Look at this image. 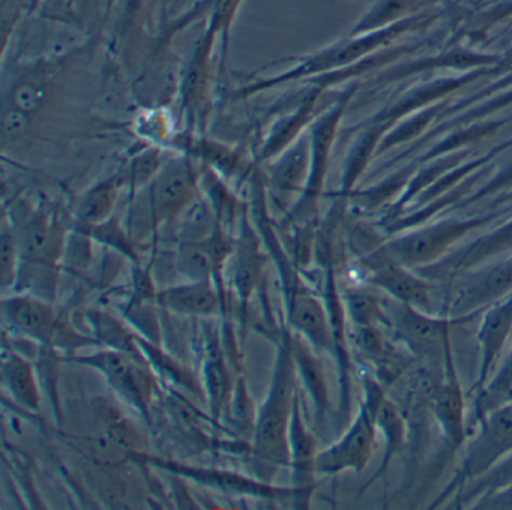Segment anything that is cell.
<instances>
[{
	"label": "cell",
	"instance_id": "cell-1",
	"mask_svg": "<svg viewBox=\"0 0 512 510\" xmlns=\"http://www.w3.org/2000/svg\"><path fill=\"white\" fill-rule=\"evenodd\" d=\"M100 44L101 36H91L56 53L26 59L11 57V63L2 62L4 153L34 141L59 107H65L68 89L89 74Z\"/></svg>",
	"mask_w": 512,
	"mask_h": 510
},
{
	"label": "cell",
	"instance_id": "cell-2",
	"mask_svg": "<svg viewBox=\"0 0 512 510\" xmlns=\"http://www.w3.org/2000/svg\"><path fill=\"white\" fill-rule=\"evenodd\" d=\"M16 231L20 249L17 281L11 293L31 294L55 302L61 281L62 258L74 222L47 198H19L4 206Z\"/></svg>",
	"mask_w": 512,
	"mask_h": 510
},
{
	"label": "cell",
	"instance_id": "cell-3",
	"mask_svg": "<svg viewBox=\"0 0 512 510\" xmlns=\"http://www.w3.org/2000/svg\"><path fill=\"white\" fill-rule=\"evenodd\" d=\"M202 165L170 153L151 183L130 198L125 225L136 245L155 242L163 228L182 218L200 195Z\"/></svg>",
	"mask_w": 512,
	"mask_h": 510
},
{
	"label": "cell",
	"instance_id": "cell-4",
	"mask_svg": "<svg viewBox=\"0 0 512 510\" xmlns=\"http://www.w3.org/2000/svg\"><path fill=\"white\" fill-rule=\"evenodd\" d=\"M296 395L298 374L290 353L287 332H284L277 345L268 393L257 408L256 423L250 438L254 473L263 482L271 483L280 468L289 467V428Z\"/></svg>",
	"mask_w": 512,
	"mask_h": 510
},
{
	"label": "cell",
	"instance_id": "cell-5",
	"mask_svg": "<svg viewBox=\"0 0 512 510\" xmlns=\"http://www.w3.org/2000/svg\"><path fill=\"white\" fill-rule=\"evenodd\" d=\"M419 21L421 20L418 17H413L410 20L392 24V26L385 27V29L374 30V32L364 33V35H350V38L335 42V44L322 48L316 53L296 57V59H287V62H292L289 68L277 72V74L269 75V77H257L254 80L251 78L248 83L230 90L226 99L229 102L247 101L253 96L280 89V87L295 83V81L313 80V78L322 77V75L332 74L335 69L343 68V66L355 62L377 45L383 44V42L400 35L404 30L416 26Z\"/></svg>",
	"mask_w": 512,
	"mask_h": 510
},
{
	"label": "cell",
	"instance_id": "cell-6",
	"mask_svg": "<svg viewBox=\"0 0 512 510\" xmlns=\"http://www.w3.org/2000/svg\"><path fill=\"white\" fill-rule=\"evenodd\" d=\"M53 303L31 294H5L2 299L5 330L50 350L73 353L83 347H100L94 336L82 335L73 324L67 323Z\"/></svg>",
	"mask_w": 512,
	"mask_h": 510
},
{
	"label": "cell",
	"instance_id": "cell-7",
	"mask_svg": "<svg viewBox=\"0 0 512 510\" xmlns=\"http://www.w3.org/2000/svg\"><path fill=\"white\" fill-rule=\"evenodd\" d=\"M383 306L389 333L415 360L443 371L455 363L451 336L457 320L422 311L388 294L383 296Z\"/></svg>",
	"mask_w": 512,
	"mask_h": 510
},
{
	"label": "cell",
	"instance_id": "cell-8",
	"mask_svg": "<svg viewBox=\"0 0 512 510\" xmlns=\"http://www.w3.org/2000/svg\"><path fill=\"white\" fill-rule=\"evenodd\" d=\"M220 36L205 24L202 35L197 38L190 56L179 69L176 83L181 129L206 134L214 110V50Z\"/></svg>",
	"mask_w": 512,
	"mask_h": 510
},
{
	"label": "cell",
	"instance_id": "cell-9",
	"mask_svg": "<svg viewBox=\"0 0 512 510\" xmlns=\"http://www.w3.org/2000/svg\"><path fill=\"white\" fill-rule=\"evenodd\" d=\"M70 360L100 372L110 389L125 404L151 422V408L157 395L158 380L148 360L104 347L91 354H73Z\"/></svg>",
	"mask_w": 512,
	"mask_h": 510
},
{
	"label": "cell",
	"instance_id": "cell-10",
	"mask_svg": "<svg viewBox=\"0 0 512 510\" xmlns=\"http://www.w3.org/2000/svg\"><path fill=\"white\" fill-rule=\"evenodd\" d=\"M512 452V398L485 413L476 422V432L464 447L463 459L449 485V494H457L466 483L487 473L497 461Z\"/></svg>",
	"mask_w": 512,
	"mask_h": 510
},
{
	"label": "cell",
	"instance_id": "cell-11",
	"mask_svg": "<svg viewBox=\"0 0 512 510\" xmlns=\"http://www.w3.org/2000/svg\"><path fill=\"white\" fill-rule=\"evenodd\" d=\"M458 276L460 278L449 285L437 315L452 320H470L512 293V257L488 269L472 270Z\"/></svg>",
	"mask_w": 512,
	"mask_h": 510
},
{
	"label": "cell",
	"instance_id": "cell-12",
	"mask_svg": "<svg viewBox=\"0 0 512 510\" xmlns=\"http://www.w3.org/2000/svg\"><path fill=\"white\" fill-rule=\"evenodd\" d=\"M136 461L166 471L170 476L193 480L203 488L217 489L224 494L242 495V497L260 498V500L289 501L293 504V489L278 488L269 482L247 477L235 471L220 470V468L196 467L185 462L172 461V459L157 458L137 452L131 455Z\"/></svg>",
	"mask_w": 512,
	"mask_h": 510
},
{
	"label": "cell",
	"instance_id": "cell-13",
	"mask_svg": "<svg viewBox=\"0 0 512 510\" xmlns=\"http://www.w3.org/2000/svg\"><path fill=\"white\" fill-rule=\"evenodd\" d=\"M490 221L488 218L448 219L430 227L419 228L406 236L385 243L383 248L400 261L403 266L427 267L436 263L452 245L463 239L470 231L482 227Z\"/></svg>",
	"mask_w": 512,
	"mask_h": 510
},
{
	"label": "cell",
	"instance_id": "cell-14",
	"mask_svg": "<svg viewBox=\"0 0 512 510\" xmlns=\"http://www.w3.org/2000/svg\"><path fill=\"white\" fill-rule=\"evenodd\" d=\"M367 281L392 299L437 315L434 290L427 281L409 272V267L395 260L385 248L371 252L362 260Z\"/></svg>",
	"mask_w": 512,
	"mask_h": 510
},
{
	"label": "cell",
	"instance_id": "cell-15",
	"mask_svg": "<svg viewBox=\"0 0 512 510\" xmlns=\"http://www.w3.org/2000/svg\"><path fill=\"white\" fill-rule=\"evenodd\" d=\"M311 168L310 132L260 167L266 192L281 210L289 212L307 188Z\"/></svg>",
	"mask_w": 512,
	"mask_h": 510
},
{
	"label": "cell",
	"instance_id": "cell-16",
	"mask_svg": "<svg viewBox=\"0 0 512 510\" xmlns=\"http://www.w3.org/2000/svg\"><path fill=\"white\" fill-rule=\"evenodd\" d=\"M377 428L364 404L359 405L355 420L347 431L325 450H320L314 462L317 476H335L344 471L364 470L373 456Z\"/></svg>",
	"mask_w": 512,
	"mask_h": 510
},
{
	"label": "cell",
	"instance_id": "cell-17",
	"mask_svg": "<svg viewBox=\"0 0 512 510\" xmlns=\"http://www.w3.org/2000/svg\"><path fill=\"white\" fill-rule=\"evenodd\" d=\"M284 306L293 333L304 338L314 350L335 356L334 330L325 300L301 281L284 293Z\"/></svg>",
	"mask_w": 512,
	"mask_h": 510
},
{
	"label": "cell",
	"instance_id": "cell-18",
	"mask_svg": "<svg viewBox=\"0 0 512 510\" xmlns=\"http://www.w3.org/2000/svg\"><path fill=\"white\" fill-rule=\"evenodd\" d=\"M262 237L248 218V210L241 219L239 234L235 237V248L230 255L227 269L230 270L232 290L242 306L250 302L251 294L263 284L266 273V254L260 249Z\"/></svg>",
	"mask_w": 512,
	"mask_h": 510
},
{
	"label": "cell",
	"instance_id": "cell-19",
	"mask_svg": "<svg viewBox=\"0 0 512 510\" xmlns=\"http://www.w3.org/2000/svg\"><path fill=\"white\" fill-rule=\"evenodd\" d=\"M290 462L289 470L292 473L293 507L308 509L314 486H316L317 443L310 429L305 425L302 417L301 401L296 395L293 402L292 419L289 428Z\"/></svg>",
	"mask_w": 512,
	"mask_h": 510
},
{
	"label": "cell",
	"instance_id": "cell-20",
	"mask_svg": "<svg viewBox=\"0 0 512 510\" xmlns=\"http://www.w3.org/2000/svg\"><path fill=\"white\" fill-rule=\"evenodd\" d=\"M322 93V87L311 86L302 98L296 102L295 107L287 113L278 114L263 134L259 146L253 152L254 164L257 168L271 161L272 158L283 152L284 149L295 143L314 120L317 99Z\"/></svg>",
	"mask_w": 512,
	"mask_h": 510
},
{
	"label": "cell",
	"instance_id": "cell-21",
	"mask_svg": "<svg viewBox=\"0 0 512 510\" xmlns=\"http://www.w3.org/2000/svg\"><path fill=\"white\" fill-rule=\"evenodd\" d=\"M112 3L113 0H29L28 15L91 38L101 36Z\"/></svg>",
	"mask_w": 512,
	"mask_h": 510
},
{
	"label": "cell",
	"instance_id": "cell-22",
	"mask_svg": "<svg viewBox=\"0 0 512 510\" xmlns=\"http://www.w3.org/2000/svg\"><path fill=\"white\" fill-rule=\"evenodd\" d=\"M512 338V293L485 309L479 324V371L476 392L487 384Z\"/></svg>",
	"mask_w": 512,
	"mask_h": 510
},
{
	"label": "cell",
	"instance_id": "cell-23",
	"mask_svg": "<svg viewBox=\"0 0 512 510\" xmlns=\"http://www.w3.org/2000/svg\"><path fill=\"white\" fill-rule=\"evenodd\" d=\"M158 308L182 317L214 318L226 312L227 300L214 282L185 281L158 290Z\"/></svg>",
	"mask_w": 512,
	"mask_h": 510
},
{
	"label": "cell",
	"instance_id": "cell-24",
	"mask_svg": "<svg viewBox=\"0 0 512 510\" xmlns=\"http://www.w3.org/2000/svg\"><path fill=\"white\" fill-rule=\"evenodd\" d=\"M364 396L365 401L362 404L368 408L377 431L385 438V455H383L382 464V471H385L392 456L401 452L406 443V437L409 435L406 419L397 402L386 396L380 381L371 375L364 377Z\"/></svg>",
	"mask_w": 512,
	"mask_h": 510
},
{
	"label": "cell",
	"instance_id": "cell-25",
	"mask_svg": "<svg viewBox=\"0 0 512 510\" xmlns=\"http://www.w3.org/2000/svg\"><path fill=\"white\" fill-rule=\"evenodd\" d=\"M428 408L446 441L455 449L463 446L467 438L464 395L455 363L446 369L443 380L428 401Z\"/></svg>",
	"mask_w": 512,
	"mask_h": 510
},
{
	"label": "cell",
	"instance_id": "cell-26",
	"mask_svg": "<svg viewBox=\"0 0 512 510\" xmlns=\"http://www.w3.org/2000/svg\"><path fill=\"white\" fill-rule=\"evenodd\" d=\"M0 377L5 392L17 407L26 413L40 414L43 396L38 383L37 369L29 357L16 350L5 338Z\"/></svg>",
	"mask_w": 512,
	"mask_h": 510
},
{
	"label": "cell",
	"instance_id": "cell-27",
	"mask_svg": "<svg viewBox=\"0 0 512 510\" xmlns=\"http://www.w3.org/2000/svg\"><path fill=\"white\" fill-rule=\"evenodd\" d=\"M124 189L125 182L121 170L89 186L77 197L73 210H71L74 225L89 227V225L101 224V222L112 218Z\"/></svg>",
	"mask_w": 512,
	"mask_h": 510
},
{
	"label": "cell",
	"instance_id": "cell-28",
	"mask_svg": "<svg viewBox=\"0 0 512 510\" xmlns=\"http://www.w3.org/2000/svg\"><path fill=\"white\" fill-rule=\"evenodd\" d=\"M287 341L299 381H302V386L313 401L317 420L322 422L329 411V389L325 368L316 356L317 350H314L304 338L296 333H287Z\"/></svg>",
	"mask_w": 512,
	"mask_h": 510
},
{
	"label": "cell",
	"instance_id": "cell-29",
	"mask_svg": "<svg viewBox=\"0 0 512 510\" xmlns=\"http://www.w3.org/2000/svg\"><path fill=\"white\" fill-rule=\"evenodd\" d=\"M128 126L139 143L161 147L167 152L181 131L178 114L163 104L142 105L134 111Z\"/></svg>",
	"mask_w": 512,
	"mask_h": 510
},
{
	"label": "cell",
	"instance_id": "cell-30",
	"mask_svg": "<svg viewBox=\"0 0 512 510\" xmlns=\"http://www.w3.org/2000/svg\"><path fill=\"white\" fill-rule=\"evenodd\" d=\"M508 252H512V221L502 225L499 230L476 240L473 245L457 252L454 257L443 261L440 264V273L452 276L463 275Z\"/></svg>",
	"mask_w": 512,
	"mask_h": 510
},
{
	"label": "cell",
	"instance_id": "cell-31",
	"mask_svg": "<svg viewBox=\"0 0 512 510\" xmlns=\"http://www.w3.org/2000/svg\"><path fill=\"white\" fill-rule=\"evenodd\" d=\"M439 2L442 0H377L370 11L365 12L364 17L356 23L350 35H364L410 20L419 15L422 9Z\"/></svg>",
	"mask_w": 512,
	"mask_h": 510
},
{
	"label": "cell",
	"instance_id": "cell-32",
	"mask_svg": "<svg viewBox=\"0 0 512 510\" xmlns=\"http://www.w3.org/2000/svg\"><path fill=\"white\" fill-rule=\"evenodd\" d=\"M86 320L91 326L92 336L97 339L100 347L124 351L146 359L139 345V335L128 329L118 318L104 311H88Z\"/></svg>",
	"mask_w": 512,
	"mask_h": 510
},
{
	"label": "cell",
	"instance_id": "cell-33",
	"mask_svg": "<svg viewBox=\"0 0 512 510\" xmlns=\"http://www.w3.org/2000/svg\"><path fill=\"white\" fill-rule=\"evenodd\" d=\"M499 362V366L494 369L487 384L475 393V399H473L475 422L497 405L512 398V338Z\"/></svg>",
	"mask_w": 512,
	"mask_h": 510
},
{
	"label": "cell",
	"instance_id": "cell-34",
	"mask_svg": "<svg viewBox=\"0 0 512 510\" xmlns=\"http://www.w3.org/2000/svg\"><path fill=\"white\" fill-rule=\"evenodd\" d=\"M139 144V149L133 150V153L128 156L127 162L121 167L125 189L130 194V198L154 180L158 171L163 167L164 161H166L164 153H167V150L161 149V147Z\"/></svg>",
	"mask_w": 512,
	"mask_h": 510
},
{
	"label": "cell",
	"instance_id": "cell-35",
	"mask_svg": "<svg viewBox=\"0 0 512 510\" xmlns=\"http://www.w3.org/2000/svg\"><path fill=\"white\" fill-rule=\"evenodd\" d=\"M509 486H512V452L497 461L487 473L466 483L455 494L454 504H457L458 507H472L481 498L488 497V495L502 491Z\"/></svg>",
	"mask_w": 512,
	"mask_h": 510
},
{
	"label": "cell",
	"instance_id": "cell-36",
	"mask_svg": "<svg viewBox=\"0 0 512 510\" xmlns=\"http://www.w3.org/2000/svg\"><path fill=\"white\" fill-rule=\"evenodd\" d=\"M73 227L88 234L98 245L106 246V248L118 252L119 255L127 258L131 264H142L139 246L131 239L127 225H122L118 216L113 215L107 221L97 225H89V227H79V225L74 224Z\"/></svg>",
	"mask_w": 512,
	"mask_h": 510
},
{
	"label": "cell",
	"instance_id": "cell-37",
	"mask_svg": "<svg viewBox=\"0 0 512 510\" xmlns=\"http://www.w3.org/2000/svg\"><path fill=\"white\" fill-rule=\"evenodd\" d=\"M341 299L350 326H385L388 329L383 296H377L362 288H353L347 290Z\"/></svg>",
	"mask_w": 512,
	"mask_h": 510
},
{
	"label": "cell",
	"instance_id": "cell-38",
	"mask_svg": "<svg viewBox=\"0 0 512 510\" xmlns=\"http://www.w3.org/2000/svg\"><path fill=\"white\" fill-rule=\"evenodd\" d=\"M20 266V249L16 231L7 215L2 216L0 227V284L5 294L11 293L17 281Z\"/></svg>",
	"mask_w": 512,
	"mask_h": 510
},
{
	"label": "cell",
	"instance_id": "cell-39",
	"mask_svg": "<svg viewBox=\"0 0 512 510\" xmlns=\"http://www.w3.org/2000/svg\"><path fill=\"white\" fill-rule=\"evenodd\" d=\"M230 422L235 426L236 431L242 434L253 435L254 423H256L257 408L251 401L250 393H248L247 384L244 378L238 377L233 383L232 393H230L229 404Z\"/></svg>",
	"mask_w": 512,
	"mask_h": 510
},
{
	"label": "cell",
	"instance_id": "cell-40",
	"mask_svg": "<svg viewBox=\"0 0 512 510\" xmlns=\"http://www.w3.org/2000/svg\"><path fill=\"white\" fill-rule=\"evenodd\" d=\"M472 509L479 510H512V486L481 498L473 504Z\"/></svg>",
	"mask_w": 512,
	"mask_h": 510
}]
</instances>
